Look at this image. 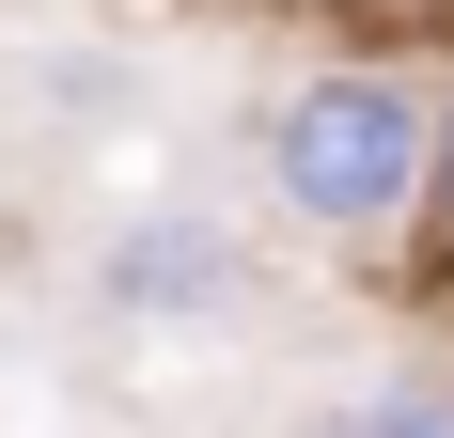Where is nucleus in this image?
<instances>
[{"instance_id": "1", "label": "nucleus", "mask_w": 454, "mask_h": 438, "mask_svg": "<svg viewBox=\"0 0 454 438\" xmlns=\"http://www.w3.org/2000/svg\"><path fill=\"white\" fill-rule=\"evenodd\" d=\"M251 173L314 251H408L439 219V79L376 63V47L298 63L267 94V126H251Z\"/></svg>"}, {"instance_id": "2", "label": "nucleus", "mask_w": 454, "mask_h": 438, "mask_svg": "<svg viewBox=\"0 0 454 438\" xmlns=\"http://www.w3.org/2000/svg\"><path fill=\"white\" fill-rule=\"evenodd\" d=\"M79 298L110 313V329H220V313L251 298V235H235L220 204H126L94 235Z\"/></svg>"}, {"instance_id": "3", "label": "nucleus", "mask_w": 454, "mask_h": 438, "mask_svg": "<svg viewBox=\"0 0 454 438\" xmlns=\"http://www.w3.org/2000/svg\"><path fill=\"white\" fill-rule=\"evenodd\" d=\"M329 438H454V345H408V360H376L361 392L329 407Z\"/></svg>"}, {"instance_id": "4", "label": "nucleus", "mask_w": 454, "mask_h": 438, "mask_svg": "<svg viewBox=\"0 0 454 438\" xmlns=\"http://www.w3.org/2000/svg\"><path fill=\"white\" fill-rule=\"evenodd\" d=\"M439 235H454V79H439Z\"/></svg>"}]
</instances>
